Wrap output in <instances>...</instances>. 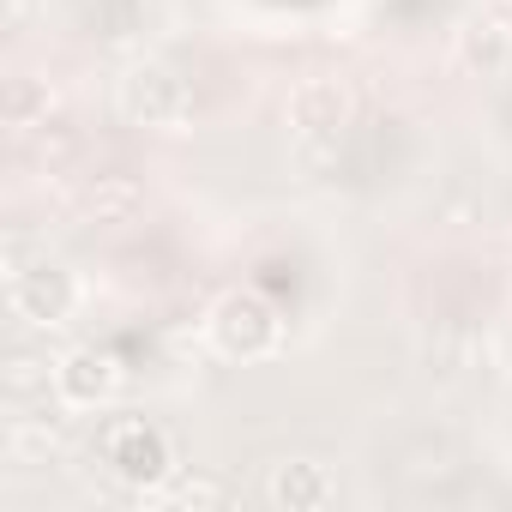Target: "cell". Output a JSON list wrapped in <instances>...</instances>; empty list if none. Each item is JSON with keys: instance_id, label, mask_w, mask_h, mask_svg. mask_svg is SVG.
Instances as JSON below:
<instances>
[{"instance_id": "3957f363", "label": "cell", "mask_w": 512, "mask_h": 512, "mask_svg": "<svg viewBox=\"0 0 512 512\" xmlns=\"http://www.w3.org/2000/svg\"><path fill=\"white\" fill-rule=\"evenodd\" d=\"M115 386H121V368H115L109 350H73V356L55 368V392H61V404H73V410L109 404Z\"/></svg>"}, {"instance_id": "5b68a950", "label": "cell", "mask_w": 512, "mask_h": 512, "mask_svg": "<svg viewBox=\"0 0 512 512\" xmlns=\"http://www.w3.org/2000/svg\"><path fill=\"white\" fill-rule=\"evenodd\" d=\"M109 464H115L121 476H133V482H157V476L169 470V446H163L157 428L121 422V428L109 434Z\"/></svg>"}, {"instance_id": "277c9868", "label": "cell", "mask_w": 512, "mask_h": 512, "mask_svg": "<svg viewBox=\"0 0 512 512\" xmlns=\"http://www.w3.org/2000/svg\"><path fill=\"white\" fill-rule=\"evenodd\" d=\"M266 494L278 506H290V512H314V506H332L338 500V476L326 464H314V458H296V464H278L272 470Z\"/></svg>"}, {"instance_id": "6da1fadb", "label": "cell", "mask_w": 512, "mask_h": 512, "mask_svg": "<svg viewBox=\"0 0 512 512\" xmlns=\"http://www.w3.org/2000/svg\"><path fill=\"white\" fill-rule=\"evenodd\" d=\"M115 103H121V115L139 121V127H181L187 109H193V91H187V79L169 73L163 61H133V67L121 73V85H115Z\"/></svg>"}, {"instance_id": "7a4b0ae2", "label": "cell", "mask_w": 512, "mask_h": 512, "mask_svg": "<svg viewBox=\"0 0 512 512\" xmlns=\"http://www.w3.org/2000/svg\"><path fill=\"white\" fill-rule=\"evenodd\" d=\"M211 344H217L223 356L253 362V356H266V350L278 344V314H272L260 296L235 290V296H223V302L211 308Z\"/></svg>"}, {"instance_id": "8992f818", "label": "cell", "mask_w": 512, "mask_h": 512, "mask_svg": "<svg viewBox=\"0 0 512 512\" xmlns=\"http://www.w3.org/2000/svg\"><path fill=\"white\" fill-rule=\"evenodd\" d=\"M290 121H296V133H302V139H332V133H338V121H344V91H338V85H326V79L302 85V91L290 97Z\"/></svg>"}]
</instances>
